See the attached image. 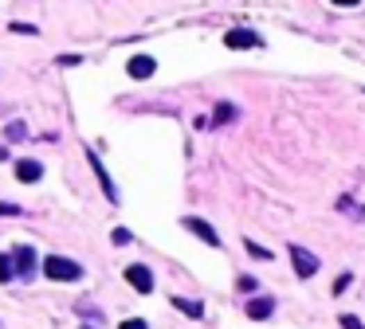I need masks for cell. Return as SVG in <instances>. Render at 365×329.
<instances>
[{"mask_svg":"<svg viewBox=\"0 0 365 329\" xmlns=\"http://www.w3.org/2000/svg\"><path fill=\"white\" fill-rule=\"evenodd\" d=\"M232 118H236V106L220 102V106H216V118H212V121H220V126H224V121H232Z\"/></svg>","mask_w":365,"mask_h":329,"instance_id":"14","label":"cell"},{"mask_svg":"<svg viewBox=\"0 0 365 329\" xmlns=\"http://www.w3.org/2000/svg\"><path fill=\"white\" fill-rule=\"evenodd\" d=\"M12 263H16V274H20V278H32L35 274V251L32 247H16Z\"/></svg>","mask_w":365,"mask_h":329,"instance_id":"5","label":"cell"},{"mask_svg":"<svg viewBox=\"0 0 365 329\" xmlns=\"http://www.w3.org/2000/svg\"><path fill=\"white\" fill-rule=\"evenodd\" d=\"M118 329H149V326H145V321L142 318H130V321H122V326Z\"/></svg>","mask_w":365,"mask_h":329,"instance_id":"18","label":"cell"},{"mask_svg":"<svg viewBox=\"0 0 365 329\" xmlns=\"http://www.w3.org/2000/svg\"><path fill=\"white\" fill-rule=\"evenodd\" d=\"M126 282H130L138 294H149V290H154V274H149V267L133 263V267H126Z\"/></svg>","mask_w":365,"mask_h":329,"instance_id":"2","label":"cell"},{"mask_svg":"<svg viewBox=\"0 0 365 329\" xmlns=\"http://www.w3.org/2000/svg\"><path fill=\"white\" fill-rule=\"evenodd\" d=\"M12 32H20V35H35L32 24H12Z\"/></svg>","mask_w":365,"mask_h":329,"instance_id":"19","label":"cell"},{"mask_svg":"<svg viewBox=\"0 0 365 329\" xmlns=\"http://www.w3.org/2000/svg\"><path fill=\"white\" fill-rule=\"evenodd\" d=\"M271 314H275V302H271V298H252V302H248V318L263 321V318H271Z\"/></svg>","mask_w":365,"mask_h":329,"instance_id":"9","label":"cell"},{"mask_svg":"<svg viewBox=\"0 0 365 329\" xmlns=\"http://www.w3.org/2000/svg\"><path fill=\"white\" fill-rule=\"evenodd\" d=\"M291 259H295V271H299L302 278H310V274L318 271V259H314L307 247H299V243H291Z\"/></svg>","mask_w":365,"mask_h":329,"instance_id":"3","label":"cell"},{"mask_svg":"<svg viewBox=\"0 0 365 329\" xmlns=\"http://www.w3.org/2000/svg\"><path fill=\"white\" fill-rule=\"evenodd\" d=\"M185 228L193 231V235H200V239L209 243V247H220V235H216V231L209 228V223H204V219H197V216H188L185 219Z\"/></svg>","mask_w":365,"mask_h":329,"instance_id":"6","label":"cell"},{"mask_svg":"<svg viewBox=\"0 0 365 329\" xmlns=\"http://www.w3.org/2000/svg\"><path fill=\"white\" fill-rule=\"evenodd\" d=\"M173 306H177L181 314H188V318H200V314H204V306H200L197 298H173Z\"/></svg>","mask_w":365,"mask_h":329,"instance_id":"11","label":"cell"},{"mask_svg":"<svg viewBox=\"0 0 365 329\" xmlns=\"http://www.w3.org/2000/svg\"><path fill=\"white\" fill-rule=\"evenodd\" d=\"M342 329H365V326L354 318V314H342Z\"/></svg>","mask_w":365,"mask_h":329,"instance_id":"15","label":"cell"},{"mask_svg":"<svg viewBox=\"0 0 365 329\" xmlns=\"http://www.w3.org/2000/svg\"><path fill=\"white\" fill-rule=\"evenodd\" d=\"M44 274L47 278H56V282H75L79 274V263H71V259H63V255H47L44 259Z\"/></svg>","mask_w":365,"mask_h":329,"instance_id":"1","label":"cell"},{"mask_svg":"<svg viewBox=\"0 0 365 329\" xmlns=\"http://www.w3.org/2000/svg\"><path fill=\"white\" fill-rule=\"evenodd\" d=\"M338 208H342L350 219H365V208H357V204H354L350 196H342V200H338Z\"/></svg>","mask_w":365,"mask_h":329,"instance_id":"13","label":"cell"},{"mask_svg":"<svg viewBox=\"0 0 365 329\" xmlns=\"http://www.w3.org/2000/svg\"><path fill=\"white\" fill-rule=\"evenodd\" d=\"M248 251H252L255 259H271V251H263V247H259V243H248Z\"/></svg>","mask_w":365,"mask_h":329,"instance_id":"17","label":"cell"},{"mask_svg":"<svg viewBox=\"0 0 365 329\" xmlns=\"http://www.w3.org/2000/svg\"><path fill=\"white\" fill-rule=\"evenodd\" d=\"M133 239V235H130V231H126V228H118V231H114V243H118V247H126V243H130Z\"/></svg>","mask_w":365,"mask_h":329,"instance_id":"16","label":"cell"},{"mask_svg":"<svg viewBox=\"0 0 365 329\" xmlns=\"http://www.w3.org/2000/svg\"><path fill=\"white\" fill-rule=\"evenodd\" d=\"M224 44L232 47V51H240V47H263V40L255 32H248V28H232V32L224 35Z\"/></svg>","mask_w":365,"mask_h":329,"instance_id":"4","label":"cell"},{"mask_svg":"<svg viewBox=\"0 0 365 329\" xmlns=\"http://www.w3.org/2000/svg\"><path fill=\"white\" fill-rule=\"evenodd\" d=\"M154 71H157L154 55H133L130 59V78H149Z\"/></svg>","mask_w":365,"mask_h":329,"instance_id":"8","label":"cell"},{"mask_svg":"<svg viewBox=\"0 0 365 329\" xmlns=\"http://www.w3.org/2000/svg\"><path fill=\"white\" fill-rule=\"evenodd\" d=\"M16 278V263H12V255H0V282H12Z\"/></svg>","mask_w":365,"mask_h":329,"instance_id":"12","label":"cell"},{"mask_svg":"<svg viewBox=\"0 0 365 329\" xmlns=\"http://www.w3.org/2000/svg\"><path fill=\"white\" fill-rule=\"evenodd\" d=\"M16 176H20L24 185H35V180L44 176V169H40V161H32V157H24V161H16Z\"/></svg>","mask_w":365,"mask_h":329,"instance_id":"7","label":"cell"},{"mask_svg":"<svg viewBox=\"0 0 365 329\" xmlns=\"http://www.w3.org/2000/svg\"><path fill=\"white\" fill-rule=\"evenodd\" d=\"M90 157V164H95V173H99V185H102V192H106V200H118V192H114V185H111V176H106V169L99 164V157L95 153H87Z\"/></svg>","mask_w":365,"mask_h":329,"instance_id":"10","label":"cell"}]
</instances>
